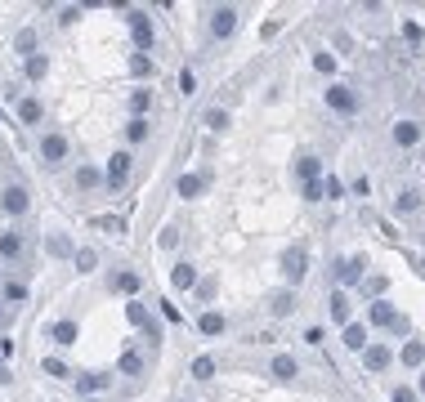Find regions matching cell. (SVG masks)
<instances>
[{
    "label": "cell",
    "instance_id": "cell-7",
    "mask_svg": "<svg viewBox=\"0 0 425 402\" xmlns=\"http://www.w3.org/2000/svg\"><path fill=\"white\" fill-rule=\"evenodd\" d=\"M0 210H5L9 219L32 215V193H27L23 184H5V188H0Z\"/></svg>",
    "mask_w": 425,
    "mask_h": 402
},
{
    "label": "cell",
    "instance_id": "cell-17",
    "mask_svg": "<svg viewBox=\"0 0 425 402\" xmlns=\"http://www.w3.org/2000/svg\"><path fill=\"white\" fill-rule=\"evenodd\" d=\"M421 121H394V126H390V139H394V148H403V152H408V148H417V143H421Z\"/></svg>",
    "mask_w": 425,
    "mask_h": 402
},
{
    "label": "cell",
    "instance_id": "cell-3",
    "mask_svg": "<svg viewBox=\"0 0 425 402\" xmlns=\"http://www.w3.org/2000/svg\"><path fill=\"white\" fill-rule=\"evenodd\" d=\"M36 157H41V166H45V170L68 166V157H72V139H68L63 130H45V134H41V143H36Z\"/></svg>",
    "mask_w": 425,
    "mask_h": 402
},
{
    "label": "cell",
    "instance_id": "cell-21",
    "mask_svg": "<svg viewBox=\"0 0 425 402\" xmlns=\"http://www.w3.org/2000/svg\"><path fill=\"white\" fill-rule=\"evenodd\" d=\"M340 344H345L349 353H367V322H349V327H340Z\"/></svg>",
    "mask_w": 425,
    "mask_h": 402
},
{
    "label": "cell",
    "instance_id": "cell-48",
    "mask_svg": "<svg viewBox=\"0 0 425 402\" xmlns=\"http://www.w3.org/2000/svg\"><path fill=\"white\" fill-rule=\"evenodd\" d=\"M403 41H408V45H421V41H425V27H421V23H403Z\"/></svg>",
    "mask_w": 425,
    "mask_h": 402
},
{
    "label": "cell",
    "instance_id": "cell-33",
    "mask_svg": "<svg viewBox=\"0 0 425 402\" xmlns=\"http://www.w3.org/2000/svg\"><path fill=\"white\" fill-rule=\"evenodd\" d=\"M296 309H300V304H296V291H291V286H287V291H278V295H273V304H269L273 318H291Z\"/></svg>",
    "mask_w": 425,
    "mask_h": 402
},
{
    "label": "cell",
    "instance_id": "cell-45",
    "mask_svg": "<svg viewBox=\"0 0 425 402\" xmlns=\"http://www.w3.org/2000/svg\"><path fill=\"white\" fill-rule=\"evenodd\" d=\"M179 94H197V76H193V67H179Z\"/></svg>",
    "mask_w": 425,
    "mask_h": 402
},
{
    "label": "cell",
    "instance_id": "cell-37",
    "mask_svg": "<svg viewBox=\"0 0 425 402\" xmlns=\"http://www.w3.org/2000/svg\"><path fill=\"white\" fill-rule=\"evenodd\" d=\"M72 264H77V273H94V268H99V251H94V246H81Z\"/></svg>",
    "mask_w": 425,
    "mask_h": 402
},
{
    "label": "cell",
    "instance_id": "cell-24",
    "mask_svg": "<svg viewBox=\"0 0 425 402\" xmlns=\"http://www.w3.org/2000/svg\"><path fill=\"white\" fill-rule=\"evenodd\" d=\"M197 331H202L206 340H215V335H224V331H229V318H224L220 309H206L202 318H197Z\"/></svg>",
    "mask_w": 425,
    "mask_h": 402
},
{
    "label": "cell",
    "instance_id": "cell-50",
    "mask_svg": "<svg viewBox=\"0 0 425 402\" xmlns=\"http://www.w3.org/2000/svg\"><path fill=\"white\" fill-rule=\"evenodd\" d=\"M385 277H367V295H372V300H385Z\"/></svg>",
    "mask_w": 425,
    "mask_h": 402
},
{
    "label": "cell",
    "instance_id": "cell-26",
    "mask_svg": "<svg viewBox=\"0 0 425 402\" xmlns=\"http://www.w3.org/2000/svg\"><path fill=\"white\" fill-rule=\"evenodd\" d=\"M269 376H273V380H282V385H287V380H296V376H300V362L291 358V353H278V358L269 362Z\"/></svg>",
    "mask_w": 425,
    "mask_h": 402
},
{
    "label": "cell",
    "instance_id": "cell-57",
    "mask_svg": "<svg viewBox=\"0 0 425 402\" xmlns=\"http://www.w3.org/2000/svg\"><path fill=\"white\" fill-rule=\"evenodd\" d=\"M85 402H94V398H85Z\"/></svg>",
    "mask_w": 425,
    "mask_h": 402
},
{
    "label": "cell",
    "instance_id": "cell-12",
    "mask_svg": "<svg viewBox=\"0 0 425 402\" xmlns=\"http://www.w3.org/2000/svg\"><path fill=\"white\" fill-rule=\"evenodd\" d=\"M363 268H367L363 255H340V260H336V286H340V291L358 286V282H363Z\"/></svg>",
    "mask_w": 425,
    "mask_h": 402
},
{
    "label": "cell",
    "instance_id": "cell-6",
    "mask_svg": "<svg viewBox=\"0 0 425 402\" xmlns=\"http://www.w3.org/2000/svg\"><path fill=\"white\" fill-rule=\"evenodd\" d=\"M211 188H215V175H211V170H188V175L175 179V197H184V201L206 197Z\"/></svg>",
    "mask_w": 425,
    "mask_h": 402
},
{
    "label": "cell",
    "instance_id": "cell-40",
    "mask_svg": "<svg viewBox=\"0 0 425 402\" xmlns=\"http://www.w3.org/2000/svg\"><path fill=\"white\" fill-rule=\"evenodd\" d=\"M94 228H99V233H126V219H117V215H99V219H94Z\"/></svg>",
    "mask_w": 425,
    "mask_h": 402
},
{
    "label": "cell",
    "instance_id": "cell-14",
    "mask_svg": "<svg viewBox=\"0 0 425 402\" xmlns=\"http://www.w3.org/2000/svg\"><path fill=\"white\" fill-rule=\"evenodd\" d=\"M197 282H202V268H197V264L179 260L175 268H170V291H175V295H184V291H197Z\"/></svg>",
    "mask_w": 425,
    "mask_h": 402
},
{
    "label": "cell",
    "instance_id": "cell-9",
    "mask_svg": "<svg viewBox=\"0 0 425 402\" xmlns=\"http://www.w3.org/2000/svg\"><path fill=\"white\" fill-rule=\"evenodd\" d=\"M130 36H135V50L139 54H153V41H157V36H153V18H148V9H130Z\"/></svg>",
    "mask_w": 425,
    "mask_h": 402
},
{
    "label": "cell",
    "instance_id": "cell-56",
    "mask_svg": "<svg viewBox=\"0 0 425 402\" xmlns=\"http://www.w3.org/2000/svg\"><path fill=\"white\" fill-rule=\"evenodd\" d=\"M179 402H193V398H179Z\"/></svg>",
    "mask_w": 425,
    "mask_h": 402
},
{
    "label": "cell",
    "instance_id": "cell-18",
    "mask_svg": "<svg viewBox=\"0 0 425 402\" xmlns=\"http://www.w3.org/2000/svg\"><path fill=\"white\" fill-rule=\"evenodd\" d=\"M296 179H300V188H305V184H323V179H327L323 161H318L314 152H300V157H296Z\"/></svg>",
    "mask_w": 425,
    "mask_h": 402
},
{
    "label": "cell",
    "instance_id": "cell-29",
    "mask_svg": "<svg viewBox=\"0 0 425 402\" xmlns=\"http://www.w3.org/2000/svg\"><path fill=\"white\" fill-rule=\"evenodd\" d=\"M399 362H403V367H412V371H425V340H408L399 349Z\"/></svg>",
    "mask_w": 425,
    "mask_h": 402
},
{
    "label": "cell",
    "instance_id": "cell-52",
    "mask_svg": "<svg viewBox=\"0 0 425 402\" xmlns=\"http://www.w3.org/2000/svg\"><path fill=\"white\" fill-rule=\"evenodd\" d=\"M305 344H314V349H318V344H323V327H309L305 331Z\"/></svg>",
    "mask_w": 425,
    "mask_h": 402
},
{
    "label": "cell",
    "instance_id": "cell-2",
    "mask_svg": "<svg viewBox=\"0 0 425 402\" xmlns=\"http://www.w3.org/2000/svg\"><path fill=\"white\" fill-rule=\"evenodd\" d=\"M238 23H242L238 5H211V14H206V41H211V45L229 41V36L238 32Z\"/></svg>",
    "mask_w": 425,
    "mask_h": 402
},
{
    "label": "cell",
    "instance_id": "cell-35",
    "mask_svg": "<svg viewBox=\"0 0 425 402\" xmlns=\"http://www.w3.org/2000/svg\"><path fill=\"white\" fill-rule=\"evenodd\" d=\"M157 67H153V59H148V54H130V76H139V81H148V76H153Z\"/></svg>",
    "mask_w": 425,
    "mask_h": 402
},
{
    "label": "cell",
    "instance_id": "cell-34",
    "mask_svg": "<svg viewBox=\"0 0 425 402\" xmlns=\"http://www.w3.org/2000/svg\"><path fill=\"white\" fill-rule=\"evenodd\" d=\"M188 371H193V380H211L220 367H215V358H211V353H197V358H193V367H188Z\"/></svg>",
    "mask_w": 425,
    "mask_h": 402
},
{
    "label": "cell",
    "instance_id": "cell-27",
    "mask_svg": "<svg viewBox=\"0 0 425 402\" xmlns=\"http://www.w3.org/2000/svg\"><path fill=\"white\" fill-rule=\"evenodd\" d=\"M202 126L211 130V134H224V130L233 126V112H229V108H220V103H215V108H206V112H202Z\"/></svg>",
    "mask_w": 425,
    "mask_h": 402
},
{
    "label": "cell",
    "instance_id": "cell-19",
    "mask_svg": "<svg viewBox=\"0 0 425 402\" xmlns=\"http://www.w3.org/2000/svg\"><path fill=\"white\" fill-rule=\"evenodd\" d=\"M45 335H50V344H59V349H72V344L81 340V327L72 318H59V322H50V331H45Z\"/></svg>",
    "mask_w": 425,
    "mask_h": 402
},
{
    "label": "cell",
    "instance_id": "cell-38",
    "mask_svg": "<svg viewBox=\"0 0 425 402\" xmlns=\"http://www.w3.org/2000/svg\"><path fill=\"white\" fill-rule=\"evenodd\" d=\"M148 108H153V90H135V94H130V117H144Z\"/></svg>",
    "mask_w": 425,
    "mask_h": 402
},
{
    "label": "cell",
    "instance_id": "cell-54",
    "mask_svg": "<svg viewBox=\"0 0 425 402\" xmlns=\"http://www.w3.org/2000/svg\"><path fill=\"white\" fill-rule=\"evenodd\" d=\"M417 394L425 398V371H421V376H417Z\"/></svg>",
    "mask_w": 425,
    "mask_h": 402
},
{
    "label": "cell",
    "instance_id": "cell-11",
    "mask_svg": "<svg viewBox=\"0 0 425 402\" xmlns=\"http://www.w3.org/2000/svg\"><path fill=\"white\" fill-rule=\"evenodd\" d=\"M72 184H77V193H99V188H108V179H103V166H94V161H77Z\"/></svg>",
    "mask_w": 425,
    "mask_h": 402
},
{
    "label": "cell",
    "instance_id": "cell-58",
    "mask_svg": "<svg viewBox=\"0 0 425 402\" xmlns=\"http://www.w3.org/2000/svg\"><path fill=\"white\" fill-rule=\"evenodd\" d=\"M421 268H425V260H421Z\"/></svg>",
    "mask_w": 425,
    "mask_h": 402
},
{
    "label": "cell",
    "instance_id": "cell-53",
    "mask_svg": "<svg viewBox=\"0 0 425 402\" xmlns=\"http://www.w3.org/2000/svg\"><path fill=\"white\" fill-rule=\"evenodd\" d=\"M5 327H9V304L0 300V331H5Z\"/></svg>",
    "mask_w": 425,
    "mask_h": 402
},
{
    "label": "cell",
    "instance_id": "cell-22",
    "mask_svg": "<svg viewBox=\"0 0 425 402\" xmlns=\"http://www.w3.org/2000/svg\"><path fill=\"white\" fill-rule=\"evenodd\" d=\"M367 322H372V327H385V331H390L394 322H399V313H394V304H390V300H372V304H367Z\"/></svg>",
    "mask_w": 425,
    "mask_h": 402
},
{
    "label": "cell",
    "instance_id": "cell-49",
    "mask_svg": "<svg viewBox=\"0 0 425 402\" xmlns=\"http://www.w3.org/2000/svg\"><path fill=\"white\" fill-rule=\"evenodd\" d=\"M323 188H327V201H340V197H345V184H340L336 175H327V179H323Z\"/></svg>",
    "mask_w": 425,
    "mask_h": 402
},
{
    "label": "cell",
    "instance_id": "cell-31",
    "mask_svg": "<svg viewBox=\"0 0 425 402\" xmlns=\"http://www.w3.org/2000/svg\"><path fill=\"white\" fill-rule=\"evenodd\" d=\"M45 251H50L54 260H77V251H81V246H72V237H63V233H50Z\"/></svg>",
    "mask_w": 425,
    "mask_h": 402
},
{
    "label": "cell",
    "instance_id": "cell-20",
    "mask_svg": "<svg viewBox=\"0 0 425 402\" xmlns=\"http://www.w3.org/2000/svg\"><path fill=\"white\" fill-rule=\"evenodd\" d=\"M144 371H148V358L139 349H126L117 358V376H126V380H144Z\"/></svg>",
    "mask_w": 425,
    "mask_h": 402
},
{
    "label": "cell",
    "instance_id": "cell-25",
    "mask_svg": "<svg viewBox=\"0 0 425 402\" xmlns=\"http://www.w3.org/2000/svg\"><path fill=\"white\" fill-rule=\"evenodd\" d=\"M327 313H332L340 327H349V322H354V318H349V313H354V304H349V291H340V286H336L332 300H327Z\"/></svg>",
    "mask_w": 425,
    "mask_h": 402
},
{
    "label": "cell",
    "instance_id": "cell-39",
    "mask_svg": "<svg viewBox=\"0 0 425 402\" xmlns=\"http://www.w3.org/2000/svg\"><path fill=\"white\" fill-rule=\"evenodd\" d=\"M0 300H5V304H23V300H27V286H23V282H5Z\"/></svg>",
    "mask_w": 425,
    "mask_h": 402
},
{
    "label": "cell",
    "instance_id": "cell-47",
    "mask_svg": "<svg viewBox=\"0 0 425 402\" xmlns=\"http://www.w3.org/2000/svg\"><path fill=\"white\" fill-rule=\"evenodd\" d=\"M85 14V5H63L59 9V27H68V23H77V18Z\"/></svg>",
    "mask_w": 425,
    "mask_h": 402
},
{
    "label": "cell",
    "instance_id": "cell-36",
    "mask_svg": "<svg viewBox=\"0 0 425 402\" xmlns=\"http://www.w3.org/2000/svg\"><path fill=\"white\" fill-rule=\"evenodd\" d=\"M417 206H421V193H417V188H403V193L394 197V210H399V215H412Z\"/></svg>",
    "mask_w": 425,
    "mask_h": 402
},
{
    "label": "cell",
    "instance_id": "cell-5",
    "mask_svg": "<svg viewBox=\"0 0 425 402\" xmlns=\"http://www.w3.org/2000/svg\"><path fill=\"white\" fill-rule=\"evenodd\" d=\"M130 170H135V157H130V148H117L108 161H103V179H108V193H121V188L130 184Z\"/></svg>",
    "mask_w": 425,
    "mask_h": 402
},
{
    "label": "cell",
    "instance_id": "cell-55",
    "mask_svg": "<svg viewBox=\"0 0 425 402\" xmlns=\"http://www.w3.org/2000/svg\"><path fill=\"white\" fill-rule=\"evenodd\" d=\"M0 385H9V367H5V362H0Z\"/></svg>",
    "mask_w": 425,
    "mask_h": 402
},
{
    "label": "cell",
    "instance_id": "cell-43",
    "mask_svg": "<svg viewBox=\"0 0 425 402\" xmlns=\"http://www.w3.org/2000/svg\"><path fill=\"white\" fill-rule=\"evenodd\" d=\"M215 291H220V282H215V277H202V282H197V300H206V309H211Z\"/></svg>",
    "mask_w": 425,
    "mask_h": 402
},
{
    "label": "cell",
    "instance_id": "cell-30",
    "mask_svg": "<svg viewBox=\"0 0 425 402\" xmlns=\"http://www.w3.org/2000/svg\"><path fill=\"white\" fill-rule=\"evenodd\" d=\"M45 76H50V59H45V54H32V59H23V81L41 85Z\"/></svg>",
    "mask_w": 425,
    "mask_h": 402
},
{
    "label": "cell",
    "instance_id": "cell-41",
    "mask_svg": "<svg viewBox=\"0 0 425 402\" xmlns=\"http://www.w3.org/2000/svg\"><path fill=\"white\" fill-rule=\"evenodd\" d=\"M314 72H318V76H336V59H332L327 50H318V54H314Z\"/></svg>",
    "mask_w": 425,
    "mask_h": 402
},
{
    "label": "cell",
    "instance_id": "cell-23",
    "mask_svg": "<svg viewBox=\"0 0 425 402\" xmlns=\"http://www.w3.org/2000/svg\"><path fill=\"white\" fill-rule=\"evenodd\" d=\"M14 54H23V59L41 54V32H36V27H18L14 32Z\"/></svg>",
    "mask_w": 425,
    "mask_h": 402
},
{
    "label": "cell",
    "instance_id": "cell-46",
    "mask_svg": "<svg viewBox=\"0 0 425 402\" xmlns=\"http://www.w3.org/2000/svg\"><path fill=\"white\" fill-rule=\"evenodd\" d=\"M421 394H417V389H412V385H394L390 389V402H417Z\"/></svg>",
    "mask_w": 425,
    "mask_h": 402
},
{
    "label": "cell",
    "instance_id": "cell-4",
    "mask_svg": "<svg viewBox=\"0 0 425 402\" xmlns=\"http://www.w3.org/2000/svg\"><path fill=\"white\" fill-rule=\"evenodd\" d=\"M323 99H327V108H332L336 117H358V108H363V94H358L354 85H345V81H332L323 90Z\"/></svg>",
    "mask_w": 425,
    "mask_h": 402
},
{
    "label": "cell",
    "instance_id": "cell-44",
    "mask_svg": "<svg viewBox=\"0 0 425 402\" xmlns=\"http://www.w3.org/2000/svg\"><path fill=\"white\" fill-rule=\"evenodd\" d=\"M157 246H162V251H175V246H179V228H175V224H166V228H162V237H157Z\"/></svg>",
    "mask_w": 425,
    "mask_h": 402
},
{
    "label": "cell",
    "instance_id": "cell-16",
    "mask_svg": "<svg viewBox=\"0 0 425 402\" xmlns=\"http://www.w3.org/2000/svg\"><path fill=\"white\" fill-rule=\"evenodd\" d=\"M112 380H117L112 371H81V376H77V389H81L85 398H99V394H108V389H112Z\"/></svg>",
    "mask_w": 425,
    "mask_h": 402
},
{
    "label": "cell",
    "instance_id": "cell-42",
    "mask_svg": "<svg viewBox=\"0 0 425 402\" xmlns=\"http://www.w3.org/2000/svg\"><path fill=\"white\" fill-rule=\"evenodd\" d=\"M41 367H45V376H54V380H68V376H72V371H68V362H63V358H45Z\"/></svg>",
    "mask_w": 425,
    "mask_h": 402
},
{
    "label": "cell",
    "instance_id": "cell-8",
    "mask_svg": "<svg viewBox=\"0 0 425 402\" xmlns=\"http://www.w3.org/2000/svg\"><path fill=\"white\" fill-rule=\"evenodd\" d=\"M108 291L112 295H126V300H139V291H144L139 268H112V273H108Z\"/></svg>",
    "mask_w": 425,
    "mask_h": 402
},
{
    "label": "cell",
    "instance_id": "cell-10",
    "mask_svg": "<svg viewBox=\"0 0 425 402\" xmlns=\"http://www.w3.org/2000/svg\"><path fill=\"white\" fill-rule=\"evenodd\" d=\"M394 358H399V353H394L385 340H372V344H367V353H363V371H367V376H381V371L394 367Z\"/></svg>",
    "mask_w": 425,
    "mask_h": 402
},
{
    "label": "cell",
    "instance_id": "cell-15",
    "mask_svg": "<svg viewBox=\"0 0 425 402\" xmlns=\"http://www.w3.org/2000/svg\"><path fill=\"white\" fill-rule=\"evenodd\" d=\"M126 318L135 322V327L144 331L148 340H162V327L153 322V313H148V304H144V300H130V304H126Z\"/></svg>",
    "mask_w": 425,
    "mask_h": 402
},
{
    "label": "cell",
    "instance_id": "cell-28",
    "mask_svg": "<svg viewBox=\"0 0 425 402\" xmlns=\"http://www.w3.org/2000/svg\"><path fill=\"white\" fill-rule=\"evenodd\" d=\"M18 255H23V233H14V228H0V260L14 264Z\"/></svg>",
    "mask_w": 425,
    "mask_h": 402
},
{
    "label": "cell",
    "instance_id": "cell-13",
    "mask_svg": "<svg viewBox=\"0 0 425 402\" xmlns=\"http://www.w3.org/2000/svg\"><path fill=\"white\" fill-rule=\"evenodd\" d=\"M14 117H18V126H41V121H45V103L36 99V94H18V99H14Z\"/></svg>",
    "mask_w": 425,
    "mask_h": 402
},
{
    "label": "cell",
    "instance_id": "cell-51",
    "mask_svg": "<svg viewBox=\"0 0 425 402\" xmlns=\"http://www.w3.org/2000/svg\"><path fill=\"white\" fill-rule=\"evenodd\" d=\"M162 318H166V322H175V327H179V322H184V313L175 309V300H162Z\"/></svg>",
    "mask_w": 425,
    "mask_h": 402
},
{
    "label": "cell",
    "instance_id": "cell-32",
    "mask_svg": "<svg viewBox=\"0 0 425 402\" xmlns=\"http://www.w3.org/2000/svg\"><path fill=\"white\" fill-rule=\"evenodd\" d=\"M153 139V126H148L144 117H130L126 121V148H135V143H148Z\"/></svg>",
    "mask_w": 425,
    "mask_h": 402
},
{
    "label": "cell",
    "instance_id": "cell-1",
    "mask_svg": "<svg viewBox=\"0 0 425 402\" xmlns=\"http://www.w3.org/2000/svg\"><path fill=\"white\" fill-rule=\"evenodd\" d=\"M278 268H282V282L296 291L300 282L309 277V246L305 242H291V246H282V255H278Z\"/></svg>",
    "mask_w": 425,
    "mask_h": 402
}]
</instances>
